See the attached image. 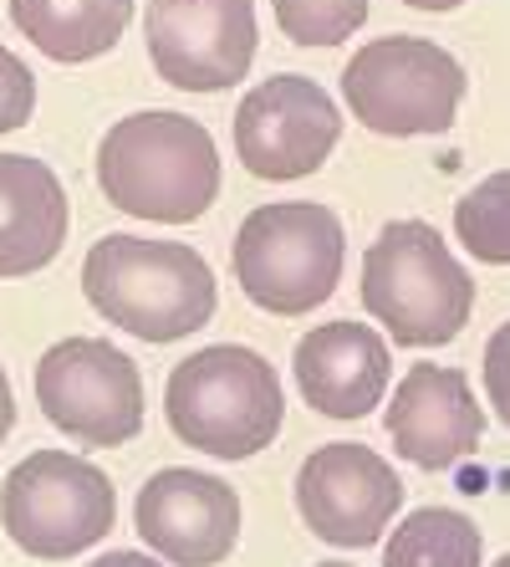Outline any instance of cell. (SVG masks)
<instances>
[{
  "label": "cell",
  "instance_id": "6da1fadb",
  "mask_svg": "<svg viewBox=\"0 0 510 567\" xmlns=\"http://www.w3.org/2000/svg\"><path fill=\"white\" fill-rule=\"evenodd\" d=\"M97 185L107 205L123 215L189 225L220 195V148L205 123L169 113V107H148L103 133Z\"/></svg>",
  "mask_w": 510,
  "mask_h": 567
},
{
  "label": "cell",
  "instance_id": "7a4b0ae2",
  "mask_svg": "<svg viewBox=\"0 0 510 567\" xmlns=\"http://www.w3.org/2000/svg\"><path fill=\"white\" fill-rule=\"evenodd\" d=\"M82 291L113 328L144 343L189 338L220 307L215 271L195 246L179 240L103 236L82 261Z\"/></svg>",
  "mask_w": 510,
  "mask_h": 567
},
{
  "label": "cell",
  "instance_id": "3957f363",
  "mask_svg": "<svg viewBox=\"0 0 510 567\" xmlns=\"http://www.w3.org/2000/svg\"><path fill=\"white\" fill-rule=\"evenodd\" d=\"M363 307L398 348H445L470 322L475 281L434 225L393 220L363 256Z\"/></svg>",
  "mask_w": 510,
  "mask_h": 567
},
{
  "label": "cell",
  "instance_id": "277c9868",
  "mask_svg": "<svg viewBox=\"0 0 510 567\" xmlns=\"http://www.w3.org/2000/svg\"><path fill=\"white\" fill-rule=\"evenodd\" d=\"M169 430L199 455L215 461H250L281 435L287 399L281 379L261 353L240 343H220L184 358L164 389Z\"/></svg>",
  "mask_w": 510,
  "mask_h": 567
},
{
  "label": "cell",
  "instance_id": "5b68a950",
  "mask_svg": "<svg viewBox=\"0 0 510 567\" xmlns=\"http://www.w3.org/2000/svg\"><path fill=\"white\" fill-rule=\"evenodd\" d=\"M342 256H347V236L327 205L281 199L240 220L236 281L261 312L301 317L337 291Z\"/></svg>",
  "mask_w": 510,
  "mask_h": 567
},
{
  "label": "cell",
  "instance_id": "8992f818",
  "mask_svg": "<svg viewBox=\"0 0 510 567\" xmlns=\"http://www.w3.org/2000/svg\"><path fill=\"white\" fill-rule=\"evenodd\" d=\"M118 516L113 481L72 450H37L0 486V527L41 563L82 557Z\"/></svg>",
  "mask_w": 510,
  "mask_h": 567
},
{
  "label": "cell",
  "instance_id": "52a82bcc",
  "mask_svg": "<svg viewBox=\"0 0 510 567\" xmlns=\"http://www.w3.org/2000/svg\"><path fill=\"white\" fill-rule=\"evenodd\" d=\"M342 97L353 118L388 138L449 133L465 97L459 62L424 37H378L342 72Z\"/></svg>",
  "mask_w": 510,
  "mask_h": 567
},
{
  "label": "cell",
  "instance_id": "ba28073f",
  "mask_svg": "<svg viewBox=\"0 0 510 567\" xmlns=\"http://www.w3.org/2000/svg\"><path fill=\"white\" fill-rule=\"evenodd\" d=\"M37 404L66 440L118 450L144 430V373L103 338H62L37 363Z\"/></svg>",
  "mask_w": 510,
  "mask_h": 567
},
{
  "label": "cell",
  "instance_id": "9c48e42d",
  "mask_svg": "<svg viewBox=\"0 0 510 567\" xmlns=\"http://www.w3.org/2000/svg\"><path fill=\"white\" fill-rule=\"evenodd\" d=\"M154 72L179 93H225L256 62V0H148Z\"/></svg>",
  "mask_w": 510,
  "mask_h": 567
},
{
  "label": "cell",
  "instance_id": "30bf717a",
  "mask_svg": "<svg viewBox=\"0 0 510 567\" xmlns=\"http://www.w3.org/2000/svg\"><path fill=\"white\" fill-rule=\"evenodd\" d=\"M342 138V118L312 78H266L256 93L240 97L236 107V154L256 179L287 185L306 179L332 158Z\"/></svg>",
  "mask_w": 510,
  "mask_h": 567
},
{
  "label": "cell",
  "instance_id": "8fae6325",
  "mask_svg": "<svg viewBox=\"0 0 510 567\" xmlns=\"http://www.w3.org/2000/svg\"><path fill=\"white\" fill-rule=\"evenodd\" d=\"M404 486L393 465L367 445H322L296 475V512L312 537L332 547H373L398 516Z\"/></svg>",
  "mask_w": 510,
  "mask_h": 567
},
{
  "label": "cell",
  "instance_id": "7c38bea8",
  "mask_svg": "<svg viewBox=\"0 0 510 567\" xmlns=\"http://www.w3.org/2000/svg\"><path fill=\"white\" fill-rule=\"evenodd\" d=\"M138 537L174 567H215L230 557L240 537V496L210 471H174L148 475L138 491Z\"/></svg>",
  "mask_w": 510,
  "mask_h": 567
},
{
  "label": "cell",
  "instance_id": "4fadbf2b",
  "mask_svg": "<svg viewBox=\"0 0 510 567\" xmlns=\"http://www.w3.org/2000/svg\"><path fill=\"white\" fill-rule=\"evenodd\" d=\"M383 424L393 450L419 471H449L485 440V410L475 404L465 373L445 363H414L393 389Z\"/></svg>",
  "mask_w": 510,
  "mask_h": 567
},
{
  "label": "cell",
  "instance_id": "5bb4252c",
  "mask_svg": "<svg viewBox=\"0 0 510 567\" xmlns=\"http://www.w3.org/2000/svg\"><path fill=\"white\" fill-rule=\"evenodd\" d=\"M393 358L367 322H322L296 343V389L327 420H363L388 394Z\"/></svg>",
  "mask_w": 510,
  "mask_h": 567
},
{
  "label": "cell",
  "instance_id": "9a60e30c",
  "mask_svg": "<svg viewBox=\"0 0 510 567\" xmlns=\"http://www.w3.org/2000/svg\"><path fill=\"white\" fill-rule=\"evenodd\" d=\"M62 240V179L31 154H0V277H31L52 266Z\"/></svg>",
  "mask_w": 510,
  "mask_h": 567
},
{
  "label": "cell",
  "instance_id": "2e32d148",
  "mask_svg": "<svg viewBox=\"0 0 510 567\" xmlns=\"http://www.w3.org/2000/svg\"><path fill=\"white\" fill-rule=\"evenodd\" d=\"M11 21L52 62H92L118 47L133 0H11Z\"/></svg>",
  "mask_w": 510,
  "mask_h": 567
},
{
  "label": "cell",
  "instance_id": "e0dca14e",
  "mask_svg": "<svg viewBox=\"0 0 510 567\" xmlns=\"http://www.w3.org/2000/svg\"><path fill=\"white\" fill-rule=\"evenodd\" d=\"M480 527L449 506H419L383 547V567H480Z\"/></svg>",
  "mask_w": 510,
  "mask_h": 567
},
{
  "label": "cell",
  "instance_id": "ac0fdd59",
  "mask_svg": "<svg viewBox=\"0 0 510 567\" xmlns=\"http://www.w3.org/2000/svg\"><path fill=\"white\" fill-rule=\"evenodd\" d=\"M455 230H459V246H465L475 261L510 266V169L480 179L470 195L459 199Z\"/></svg>",
  "mask_w": 510,
  "mask_h": 567
},
{
  "label": "cell",
  "instance_id": "d6986e66",
  "mask_svg": "<svg viewBox=\"0 0 510 567\" xmlns=\"http://www.w3.org/2000/svg\"><path fill=\"white\" fill-rule=\"evenodd\" d=\"M275 21L296 47H337L367 21V0H275Z\"/></svg>",
  "mask_w": 510,
  "mask_h": 567
},
{
  "label": "cell",
  "instance_id": "ffe728a7",
  "mask_svg": "<svg viewBox=\"0 0 510 567\" xmlns=\"http://www.w3.org/2000/svg\"><path fill=\"white\" fill-rule=\"evenodd\" d=\"M31 107H37V82H31L27 62L0 47V133L21 128L31 118Z\"/></svg>",
  "mask_w": 510,
  "mask_h": 567
},
{
  "label": "cell",
  "instance_id": "44dd1931",
  "mask_svg": "<svg viewBox=\"0 0 510 567\" xmlns=\"http://www.w3.org/2000/svg\"><path fill=\"white\" fill-rule=\"evenodd\" d=\"M485 394L496 404L500 424L510 430V322H500L485 343Z\"/></svg>",
  "mask_w": 510,
  "mask_h": 567
},
{
  "label": "cell",
  "instance_id": "7402d4cb",
  "mask_svg": "<svg viewBox=\"0 0 510 567\" xmlns=\"http://www.w3.org/2000/svg\"><path fill=\"white\" fill-rule=\"evenodd\" d=\"M15 430V394H11V379H6V369H0V440Z\"/></svg>",
  "mask_w": 510,
  "mask_h": 567
},
{
  "label": "cell",
  "instance_id": "603a6c76",
  "mask_svg": "<svg viewBox=\"0 0 510 567\" xmlns=\"http://www.w3.org/2000/svg\"><path fill=\"white\" fill-rule=\"evenodd\" d=\"M92 567H158L154 557H144V553H107V557H97Z\"/></svg>",
  "mask_w": 510,
  "mask_h": 567
},
{
  "label": "cell",
  "instance_id": "cb8c5ba5",
  "mask_svg": "<svg viewBox=\"0 0 510 567\" xmlns=\"http://www.w3.org/2000/svg\"><path fill=\"white\" fill-rule=\"evenodd\" d=\"M404 6H414V11H455L465 0H404Z\"/></svg>",
  "mask_w": 510,
  "mask_h": 567
},
{
  "label": "cell",
  "instance_id": "d4e9b609",
  "mask_svg": "<svg viewBox=\"0 0 510 567\" xmlns=\"http://www.w3.org/2000/svg\"><path fill=\"white\" fill-rule=\"evenodd\" d=\"M496 567H510V553H506V557H500V563H496Z\"/></svg>",
  "mask_w": 510,
  "mask_h": 567
},
{
  "label": "cell",
  "instance_id": "484cf974",
  "mask_svg": "<svg viewBox=\"0 0 510 567\" xmlns=\"http://www.w3.org/2000/svg\"><path fill=\"white\" fill-rule=\"evenodd\" d=\"M322 567H342V563H322Z\"/></svg>",
  "mask_w": 510,
  "mask_h": 567
}]
</instances>
